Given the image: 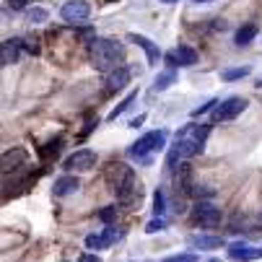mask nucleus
Returning <instances> with one entry per match:
<instances>
[{
    "mask_svg": "<svg viewBox=\"0 0 262 262\" xmlns=\"http://www.w3.org/2000/svg\"><path fill=\"white\" fill-rule=\"evenodd\" d=\"M208 133H210V125H198V122H190L184 125L177 135H174V143L169 148V156H166V166L174 169L177 161L184 164L187 159L198 156L203 148H205V140H208Z\"/></svg>",
    "mask_w": 262,
    "mask_h": 262,
    "instance_id": "1",
    "label": "nucleus"
},
{
    "mask_svg": "<svg viewBox=\"0 0 262 262\" xmlns=\"http://www.w3.org/2000/svg\"><path fill=\"white\" fill-rule=\"evenodd\" d=\"M106 184L109 190L117 195V200L125 205V208H135L140 203V195H143V187L140 182L135 179V171L127 166V164H109L106 169Z\"/></svg>",
    "mask_w": 262,
    "mask_h": 262,
    "instance_id": "2",
    "label": "nucleus"
},
{
    "mask_svg": "<svg viewBox=\"0 0 262 262\" xmlns=\"http://www.w3.org/2000/svg\"><path fill=\"white\" fill-rule=\"evenodd\" d=\"M89 57H91V65L101 73H112L122 68V60H125V47L115 39H94L91 47H89Z\"/></svg>",
    "mask_w": 262,
    "mask_h": 262,
    "instance_id": "3",
    "label": "nucleus"
},
{
    "mask_svg": "<svg viewBox=\"0 0 262 262\" xmlns=\"http://www.w3.org/2000/svg\"><path fill=\"white\" fill-rule=\"evenodd\" d=\"M164 145H166V130H154V133H145L138 143H133L127 148V156L148 164L151 161V154H159Z\"/></svg>",
    "mask_w": 262,
    "mask_h": 262,
    "instance_id": "4",
    "label": "nucleus"
},
{
    "mask_svg": "<svg viewBox=\"0 0 262 262\" xmlns=\"http://www.w3.org/2000/svg\"><path fill=\"white\" fill-rule=\"evenodd\" d=\"M247 109V101L242 99V96H231V99H226V101H218L215 104V109H213V122H231V120H236L242 112Z\"/></svg>",
    "mask_w": 262,
    "mask_h": 262,
    "instance_id": "5",
    "label": "nucleus"
},
{
    "mask_svg": "<svg viewBox=\"0 0 262 262\" xmlns=\"http://www.w3.org/2000/svg\"><path fill=\"white\" fill-rule=\"evenodd\" d=\"M60 16L68 24H81V21H86L91 16V6L86 3V0H68V3L60 8Z\"/></svg>",
    "mask_w": 262,
    "mask_h": 262,
    "instance_id": "6",
    "label": "nucleus"
},
{
    "mask_svg": "<svg viewBox=\"0 0 262 262\" xmlns=\"http://www.w3.org/2000/svg\"><path fill=\"white\" fill-rule=\"evenodd\" d=\"M192 218L200 223V226H205V229H215L218 223H221V210H218L215 205L200 200V203L192 208Z\"/></svg>",
    "mask_w": 262,
    "mask_h": 262,
    "instance_id": "7",
    "label": "nucleus"
},
{
    "mask_svg": "<svg viewBox=\"0 0 262 262\" xmlns=\"http://www.w3.org/2000/svg\"><path fill=\"white\" fill-rule=\"evenodd\" d=\"M94 166H96V154L89 151V148H81V151L68 156V161H65V169L68 171H89Z\"/></svg>",
    "mask_w": 262,
    "mask_h": 262,
    "instance_id": "8",
    "label": "nucleus"
},
{
    "mask_svg": "<svg viewBox=\"0 0 262 262\" xmlns=\"http://www.w3.org/2000/svg\"><path fill=\"white\" fill-rule=\"evenodd\" d=\"M24 164H26V151H24L21 145L11 148V151H6L3 156H0V171H3V174H13Z\"/></svg>",
    "mask_w": 262,
    "mask_h": 262,
    "instance_id": "9",
    "label": "nucleus"
},
{
    "mask_svg": "<svg viewBox=\"0 0 262 262\" xmlns=\"http://www.w3.org/2000/svg\"><path fill=\"white\" fill-rule=\"evenodd\" d=\"M229 257L236 262H252V259L262 257V247H252L247 242H234V244H229Z\"/></svg>",
    "mask_w": 262,
    "mask_h": 262,
    "instance_id": "10",
    "label": "nucleus"
},
{
    "mask_svg": "<svg viewBox=\"0 0 262 262\" xmlns=\"http://www.w3.org/2000/svg\"><path fill=\"white\" fill-rule=\"evenodd\" d=\"M127 39L130 42H135L143 52H145V57H148V65H156L159 62V57H161V50H159V45H154L148 36H143V34H127Z\"/></svg>",
    "mask_w": 262,
    "mask_h": 262,
    "instance_id": "11",
    "label": "nucleus"
},
{
    "mask_svg": "<svg viewBox=\"0 0 262 262\" xmlns=\"http://www.w3.org/2000/svg\"><path fill=\"white\" fill-rule=\"evenodd\" d=\"M21 47H24V39H8V42L0 45V65L18 62V57H21Z\"/></svg>",
    "mask_w": 262,
    "mask_h": 262,
    "instance_id": "12",
    "label": "nucleus"
},
{
    "mask_svg": "<svg viewBox=\"0 0 262 262\" xmlns=\"http://www.w3.org/2000/svg\"><path fill=\"white\" fill-rule=\"evenodd\" d=\"M117 236H120V231H117L115 226H106L104 234H91V236H86V247H89V249H104V247H109L112 242H115Z\"/></svg>",
    "mask_w": 262,
    "mask_h": 262,
    "instance_id": "13",
    "label": "nucleus"
},
{
    "mask_svg": "<svg viewBox=\"0 0 262 262\" xmlns=\"http://www.w3.org/2000/svg\"><path fill=\"white\" fill-rule=\"evenodd\" d=\"M127 81H130V73H127V68L122 65V68H117V70L106 73V91H109V94L122 91V89L127 86Z\"/></svg>",
    "mask_w": 262,
    "mask_h": 262,
    "instance_id": "14",
    "label": "nucleus"
},
{
    "mask_svg": "<svg viewBox=\"0 0 262 262\" xmlns=\"http://www.w3.org/2000/svg\"><path fill=\"white\" fill-rule=\"evenodd\" d=\"M81 187V182L76 179V177H60L57 182H55V187H52V192H55V198H65V195H70V192H76Z\"/></svg>",
    "mask_w": 262,
    "mask_h": 262,
    "instance_id": "15",
    "label": "nucleus"
},
{
    "mask_svg": "<svg viewBox=\"0 0 262 262\" xmlns=\"http://www.w3.org/2000/svg\"><path fill=\"white\" fill-rule=\"evenodd\" d=\"M174 57H177V62L184 65V68H190V65L198 62V52H195L192 47H187V45H179V47L174 50Z\"/></svg>",
    "mask_w": 262,
    "mask_h": 262,
    "instance_id": "16",
    "label": "nucleus"
},
{
    "mask_svg": "<svg viewBox=\"0 0 262 262\" xmlns=\"http://www.w3.org/2000/svg\"><path fill=\"white\" fill-rule=\"evenodd\" d=\"M190 244L198 247V249H221L226 242L221 236H190Z\"/></svg>",
    "mask_w": 262,
    "mask_h": 262,
    "instance_id": "17",
    "label": "nucleus"
},
{
    "mask_svg": "<svg viewBox=\"0 0 262 262\" xmlns=\"http://www.w3.org/2000/svg\"><path fill=\"white\" fill-rule=\"evenodd\" d=\"M257 24H244L239 31H236V45L239 47H244V45H249L252 39H254V36H257Z\"/></svg>",
    "mask_w": 262,
    "mask_h": 262,
    "instance_id": "18",
    "label": "nucleus"
},
{
    "mask_svg": "<svg viewBox=\"0 0 262 262\" xmlns=\"http://www.w3.org/2000/svg\"><path fill=\"white\" fill-rule=\"evenodd\" d=\"M174 81H177V73H174V70H166V73H161V76H156V81H154V91H166Z\"/></svg>",
    "mask_w": 262,
    "mask_h": 262,
    "instance_id": "19",
    "label": "nucleus"
},
{
    "mask_svg": "<svg viewBox=\"0 0 262 262\" xmlns=\"http://www.w3.org/2000/svg\"><path fill=\"white\" fill-rule=\"evenodd\" d=\"M249 73H252L249 65H244V68H229V70L221 73V78H223V81H239V78H247Z\"/></svg>",
    "mask_w": 262,
    "mask_h": 262,
    "instance_id": "20",
    "label": "nucleus"
},
{
    "mask_svg": "<svg viewBox=\"0 0 262 262\" xmlns=\"http://www.w3.org/2000/svg\"><path fill=\"white\" fill-rule=\"evenodd\" d=\"M135 99H138V91H130V94H127V96H125V99H122V101H120V104H117L115 109L109 112V120H117V117L122 115L125 109H130V104H133Z\"/></svg>",
    "mask_w": 262,
    "mask_h": 262,
    "instance_id": "21",
    "label": "nucleus"
},
{
    "mask_svg": "<svg viewBox=\"0 0 262 262\" xmlns=\"http://www.w3.org/2000/svg\"><path fill=\"white\" fill-rule=\"evenodd\" d=\"M47 11L45 8H39V6H34V8H26V18L31 21V24H45L47 21Z\"/></svg>",
    "mask_w": 262,
    "mask_h": 262,
    "instance_id": "22",
    "label": "nucleus"
},
{
    "mask_svg": "<svg viewBox=\"0 0 262 262\" xmlns=\"http://www.w3.org/2000/svg\"><path fill=\"white\" fill-rule=\"evenodd\" d=\"M154 213H156L159 218L166 213V195H164L161 190H156V195H154Z\"/></svg>",
    "mask_w": 262,
    "mask_h": 262,
    "instance_id": "23",
    "label": "nucleus"
},
{
    "mask_svg": "<svg viewBox=\"0 0 262 262\" xmlns=\"http://www.w3.org/2000/svg\"><path fill=\"white\" fill-rule=\"evenodd\" d=\"M60 148H62V140L57 138V140H52V143H47V148H42V159H52V156H57L60 154Z\"/></svg>",
    "mask_w": 262,
    "mask_h": 262,
    "instance_id": "24",
    "label": "nucleus"
},
{
    "mask_svg": "<svg viewBox=\"0 0 262 262\" xmlns=\"http://www.w3.org/2000/svg\"><path fill=\"white\" fill-rule=\"evenodd\" d=\"M99 218L106 223V226H112V223L117 221V208L115 205H109V208H104V210H99Z\"/></svg>",
    "mask_w": 262,
    "mask_h": 262,
    "instance_id": "25",
    "label": "nucleus"
},
{
    "mask_svg": "<svg viewBox=\"0 0 262 262\" xmlns=\"http://www.w3.org/2000/svg\"><path fill=\"white\" fill-rule=\"evenodd\" d=\"M164 229H166V221H164V218H159V215H156V218L145 226V231H148V234H156V231H164Z\"/></svg>",
    "mask_w": 262,
    "mask_h": 262,
    "instance_id": "26",
    "label": "nucleus"
},
{
    "mask_svg": "<svg viewBox=\"0 0 262 262\" xmlns=\"http://www.w3.org/2000/svg\"><path fill=\"white\" fill-rule=\"evenodd\" d=\"M161 262H198L195 254H171V257H164Z\"/></svg>",
    "mask_w": 262,
    "mask_h": 262,
    "instance_id": "27",
    "label": "nucleus"
},
{
    "mask_svg": "<svg viewBox=\"0 0 262 262\" xmlns=\"http://www.w3.org/2000/svg\"><path fill=\"white\" fill-rule=\"evenodd\" d=\"M215 104H218V99H210L208 104H203V106L192 109V117H200V115H205V112H213V109H215Z\"/></svg>",
    "mask_w": 262,
    "mask_h": 262,
    "instance_id": "28",
    "label": "nucleus"
},
{
    "mask_svg": "<svg viewBox=\"0 0 262 262\" xmlns=\"http://www.w3.org/2000/svg\"><path fill=\"white\" fill-rule=\"evenodd\" d=\"M164 60H166V65H169V70H174L179 62H177V57H174V52H169V55H164Z\"/></svg>",
    "mask_w": 262,
    "mask_h": 262,
    "instance_id": "29",
    "label": "nucleus"
},
{
    "mask_svg": "<svg viewBox=\"0 0 262 262\" xmlns=\"http://www.w3.org/2000/svg\"><path fill=\"white\" fill-rule=\"evenodd\" d=\"M26 3H29V0H8V6H11V8H16V11L26 8Z\"/></svg>",
    "mask_w": 262,
    "mask_h": 262,
    "instance_id": "30",
    "label": "nucleus"
},
{
    "mask_svg": "<svg viewBox=\"0 0 262 262\" xmlns=\"http://www.w3.org/2000/svg\"><path fill=\"white\" fill-rule=\"evenodd\" d=\"M78 262H101V257L99 254H81Z\"/></svg>",
    "mask_w": 262,
    "mask_h": 262,
    "instance_id": "31",
    "label": "nucleus"
},
{
    "mask_svg": "<svg viewBox=\"0 0 262 262\" xmlns=\"http://www.w3.org/2000/svg\"><path fill=\"white\" fill-rule=\"evenodd\" d=\"M143 122H145V115H138L135 120H130V127H140Z\"/></svg>",
    "mask_w": 262,
    "mask_h": 262,
    "instance_id": "32",
    "label": "nucleus"
},
{
    "mask_svg": "<svg viewBox=\"0 0 262 262\" xmlns=\"http://www.w3.org/2000/svg\"><path fill=\"white\" fill-rule=\"evenodd\" d=\"M192 3H213V0H192Z\"/></svg>",
    "mask_w": 262,
    "mask_h": 262,
    "instance_id": "33",
    "label": "nucleus"
},
{
    "mask_svg": "<svg viewBox=\"0 0 262 262\" xmlns=\"http://www.w3.org/2000/svg\"><path fill=\"white\" fill-rule=\"evenodd\" d=\"M164 3H177V0H164Z\"/></svg>",
    "mask_w": 262,
    "mask_h": 262,
    "instance_id": "34",
    "label": "nucleus"
},
{
    "mask_svg": "<svg viewBox=\"0 0 262 262\" xmlns=\"http://www.w3.org/2000/svg\"><path fill=\"white\" fill-rule=\"evenodd\" d=\"M208 262H221V259H208Z\"/></svg>",
    "mask_w": 262,
    "mask_h": 262,
    "instance_id": "35",
    "label": "nucleus"
},
{
    "mask_svg": "<svg viewBox=\"0 0 262 262\" xmlns=\"http://www.w3.org/2000/svg\"><path fill=\"white\" fill-rule=\"evenodd\" d=\"M257 89H262V81H259V83H257Z\"/></svg>",
    "mask_w": 262,
    "mask_h": 262,
    "instance_id": "36",
    "label": "nucleus"
}]
</instances>
